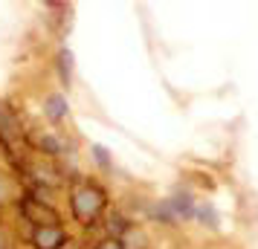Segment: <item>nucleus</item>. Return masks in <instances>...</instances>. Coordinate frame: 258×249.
Here are the masks:
<instances>
[{
	"label": "nucleus",
	"mask_w": 258,
	"mask_h": 249,
	"mask_svg": "<svg viewBox=\"0 0 258 249\" xmlns=\"http://www.w3.org/2000/svg\"><path fill=\"white\" fill-rule=\"evenodd\" d=\"M119 243H122V249H145V237H142V232H137L131 226L128 232L119 237Z\"/></svg>",
	"instance_id": "nucleus-13"
},
{
	"label": "nucleus",
	"mask_w": 258,
	"mask_h": 249,
	"mask_svg": "<svg viewBox=\"0 0 258 249\" xmlns=\"http://www.w3.org/2000/svg\"><path fill=\"white\" fill-rule=\"evenodd\" d=\"M18 212H21V217H24L26 223H32V229H38V226H61L58 209L49 206V203L32 200L26 191L18 197Z\"/></svg>",
	"instance_id": "nucleus-2"
},
{
	"label": "nucleus",
	"mask_w": 258,
	"mask_h": 249,
	"mask_svg": "<svg viewBox=\"0 0 258 249\" xmlns=\"http://www.w3.org/2000/svg\"><path fill=\"white\" fill-rule=\"evenodd\" d=\"M29 243L35 249H64L70 243V237L64 232V226H38L29 235Z\"/></svg>",
	"instance_id": "nucleus-4"
},
{
	"label": "nucleus",
	"mask_w": 258,
	"mask_h": 249,
	"mask_svg": "<svg viewBox=\"0 0 258 249\" xmlns=\"http://www.w3.org/2000/svg\"><path fill=\"white\" fill-rule=\"evenodd\" d=\"M165 203L171 206V212H174L177 220H188V217H195V197H191L188 191H174L171 197H165Z\"/></svg>",
	"instance_id": "nucleus-6"
},
{
	"label": "nucleus",
	"mask_w": 258,
	"mask_h": 249,
	"mask_svg": "<svg viewBox=\"0 0 258 249\" xmlns=\"http://www.w3.org/2000/svg\"><path fill=\"white\" fill-rule=\"evenodd\" d=\"M24 191H21V186H18V180L9 174V171H0V209L6 206V203H18V197H21Z\"/></svg>",
	"instance_id": "nucleus-8"
},
{
	"label": "nucleus",
	"mask_w": 258,
	"mask_h": 249,
	"mask_svg": "<svg viewBox=\"0 0 258 249\" xmlns=\"http://www.w3.org/2000/svg\"><path fill=\"white\" fill-rule=\"evenodd\" d=\"M55 72H58L61 87H70L73 84V49L70 47H61L55 52Z\"/></svg>",
	"instance_id": "nucleus-7"
},
{
	"label": "nucleus",
	"mask_w": 258,
	"mask_h": 249,
	"mask_svg": "<svg viewBox=\"0 0 258 249\" xmlns=\"http://www.w3.org/2000/svg\"><path fill=\"white\" fill-rule=\"evenodd\" d=\"M90 156H93V162H96L99 168H102V171H110V168H113V159H110V151H107L105 145L93 142V145H90Z\"/></svg>",
	"instance_id": "nucleus-10"
},
{
	"label": "nucleus",
	"mask_w": 258,
	"mask_h": 249,
	"mask_svg": "<svg viewBox=\"0 0 258 249\" xmlns=\"http://www.w3.org/2000/svg\"><path fill=\"white\" fill-rule=\"evenodd\" d=\"M105 206H107V194L96 183H79L70 191V212L82 226H90L93 220H99Z\"/></svg>",
	"instance_id": "nucleus-1"
},
{
	"label": "nucleus",
	"mask_w": 258,
	"mask_h": 249,
	"mask_svg": "<svg viewBox=\"0 0 258 249\" xmlns=\"http://www.w3.org/2000/svg\"><path fill=\"white\" fill-rule=\"evenodd\" d=\"M0 249H15V243H12V235L0 226Z\"/></svg>",
	"instance_id": "nucleus-15"
},
{
	"label": "nucleus",
	"mask_w": 258,
	"mask_h": 249,
	"mask_svg": "<svg viewBox=\"0 0 258 249\" xmlns=\"http://www.w3.org/2000/svg\"><path fill=\"white\" fill-rule=\"evenodd\" d=\"M195 217H198L203 226H212V229L218 226V212L212 209L209 203H200V206H195Z\"/></svg>",
	"instance_id": "nucleus-12"
},
{
	"label": "nucleus",
	"mask_w": 258,
	"mask_h": 249,
	"mask_svg": "<svg viewBox=\"0 0 258 249\" xmlns=\"http://www.w3.org/2000/svg\"><path fill=\"white\" fill-rule=\"evenodd\" d=\"M44 116H47V122H52V125H58V122H64V119L70 116V102H67V96L64 93H49L47 99H44Z\"/></svg>",
	"instance_id": "nucleus-5"
},
{
	"label": "nucleus",
	"mask_w": 258,
	"mask_h": 249,
	"mask_svg": "<svg viewBox=\"0 0 258 249\" xmlns=\"http://www.w3.org/2000/svg\"><path fill=\"white\" fill-rule=\"evenodd\" d=\"M148 212H151V217H154V220H157V223H177L174 212H171V206H168V203H165V200L154 203V206H151V209H148Z\"/></svg>",
	"instance_id": "nucleus-11"
},
{
	"label": "nucleus",
	"mask_w": 258,
	"mask_h": 249,
	"mask_svg": "<svg viewBox=\"0 0 258 249\" xmlns=\"http://www.w3.org/2000/svg\"><path fill=\"white\" fill-rule=\"evenodd\" d=\"M93 249H122V243H119V240H113V237H102Z\"/></svg>",
	"instance_id": "nucleus-14"
},
{
	"label": "nucleus",
	"mask_w": 258,
	"mask_h": 249,
	"mask_svg": "<svg viewBox=\"0 0 258 249\" xmlns=\"http://www.w3.org/2000/svg\"><path fill=\"white\" fill-rule=\"evenodd\" d=\"M128 229H131V220H128L122 212H110V214L105 217V232H107V237L119 240V237L125 235Z\"/></svg>",
	"instance_id": "nucleus-9"
},
{
	"label": "nucleus",
	"mask_w": 258,
	"mask_h": 249,
	"mask_svg": "<svg viewBox=\"0 0 258 249\" xmlns=\"http://www.w3.org/2000/svg\"><path fill=\"white\" fill-rule=\"evenodd\" d=\"M26 145H29L32 151H38L44 159H55V156H61L67 151L64 139L55 136V133H49V131H29L26 133Z\"/></svg>",
	"instance_id": "nucleus-3"
}]
</instances>
